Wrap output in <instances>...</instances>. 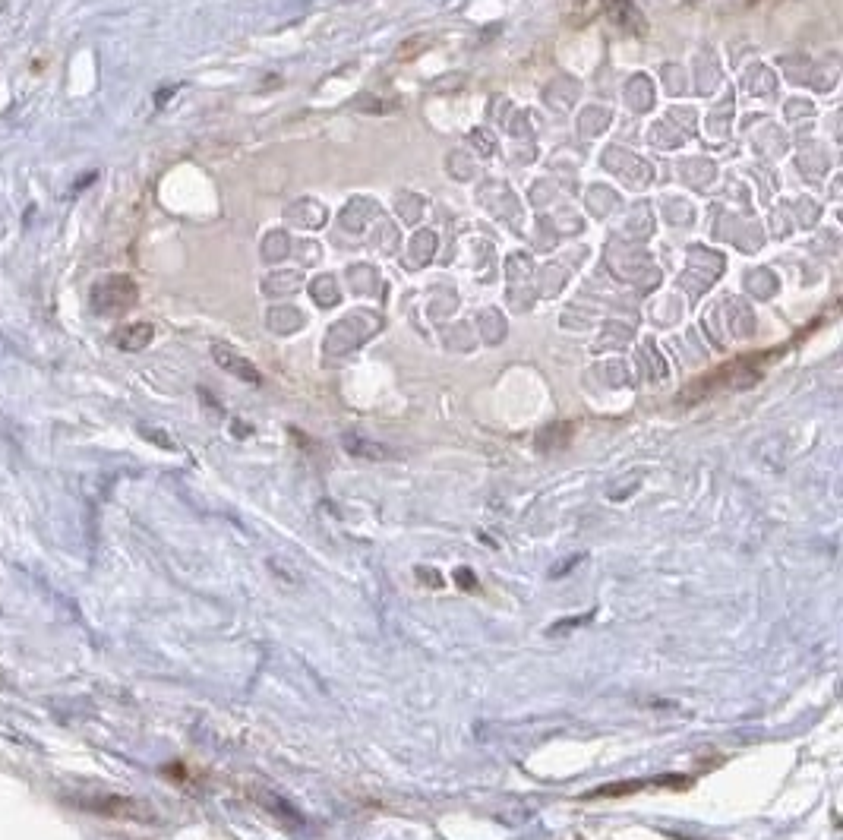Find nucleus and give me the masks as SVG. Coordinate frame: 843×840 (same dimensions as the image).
I'll return each mask as SVG.
<instances>
[{"instance_id":"f257e3e1","label":"nucleus","mask_w":843,"mask_h":840,"mask_svg":"<svg viewBox=\"0 0 843 840\" xmlns=\"http://www.w3.org/2000/svg\"><path fill=\"white\" fill-rule=\"evenodd\" d=\"M136 300H139V288L130 275H105V278H98V282L92 285L89 291V304L95 313H102V316H117V313H127L136 307Z\"/></svg>"},{"instance_id":"f03ea898","label":"nucleus","mask_w":843,"mask_h":840,"mask_svg":"<svg viewBox=\"0 0 843 840\" xmlns=\"http://www.w3.org/2000/svg\"><path fill=\"white\" fill-rule=\"evenodd\" d=\"M648 787L689 790V787H692V777H686V774H660V777H648V780H619V784H607V787H597V790L585 793V799H613V796H629V793L648 790Z\"/></svg>"},{"instance_id":"7ed1b4c3","label":"nucleus","mask_w":843,"mask_h":840,"mask_svg":"<svg viewBox=\"0 0 843 840\" xmlns=\"http://www.w3.org/2000/svg\"><path fill=\"white\" fill-rule=\"evenodd\" d=\"M212 357H215V364L222 370H228L231 376L244 379V383H250V386H263V373H259L247 357H240L234 348H228L225 342L212 345Z\"/></svg>"},{"instance_id":"20e7f679","label":"nucleus","mask_w":843,"mask_h":840,"mask_svg":"<svg viewBox=\"0 0 843 840\" xmlns=\"http://www.w3.org/2000/svg\"><path fill=\"white\" fill-rule=\"evenodd\" d=\"M89 809L111 815V818H139V822H152L155 812L146 803H136V799H120V796H108L98 799V803H89Z\"/></svg>"},{"instance_id":"39448f33","label":"nucleus","mask_w":843,"mask_h":840,"mask_svg":"<svg viewBox=\"0 0 843 840\" xmlns=\"http://www.w3.org/2000/svg\"><path fill=\"white\" fill-rule=\"evenodd\" d=\"M152 338H155L152 323H130V326L114 329L111 342H114L120 351H143V348L152 345Z\"/></svg>"},{"instance_id":"423d86ee","label":"nucleus","mask_w":843,"mask_h":840,"mask_svg":"<svg viewBox=\"0 0 843 840\" xmlns=\"http://www.w3.org/2000/svg\"><path fill=\"white\" fill-rule=\"evenodd\" d=\"M345 449L354 455V458H364V462H386V458H392V452L386 446H379V443H370V439H360L354 433L345 436Z\"/></svg>"},{"instance_id":"0eeeda50","label":"nucleus","mask_w":843,"mask_h":840,"mask_svg":"<svg viewBox=\"0 0 843 840\" xmlns=\"http://www.w3.org/2000/svg\"><path fill=\"white\" fill-rule=\"evenodd\" d=\"M256 799H259V803H263L266 809H272V812H278V818H285V822H288V818H291V822H300V815H297V809H294V806H288V803H285V799H278L275 793H269V790H263V793H256Z\"/></svg>"},{"instance_id":"6e6552de","label":"nucleus","mask_w":843,"mask_h":840,"mask_svg":"<svg viewBox=\"0 0 843 840\" xmlns=\"http://www.w3.org/2000/svg\"><path fill=\"white\" fill-rule=\"evenodd\" d=\"M281 323H288V326H285V332H294V329H300V323H304V316H300L297 310H272L269 326L278 332V329H281Z\"/></svg>"},{"instance_id":"1a4fd4ad","label":"nucleus","mask_w":843,"mask_h":840,"mask_svg":"<svg viewBox=\"0 0 843 840\" xmlns=\"http://www.w3.org/2000/svg\"><path fill=\"white\" fill-rule=\"evenodd\" d=\"M591 619H594V613H581V616H572V619H559V623H553V626H550V632H547V635H562V632L569 635V632H575L578 626L591 623Z\"/></svg>"},{"instance_id":"9d476101","label":"nucleus","mask_w":843,"mask_h":840,"mask_svg":"<svg viewBox=\"0 0 843 840\" xmlns=\"http://www.w3.org/2000/svg\"><path fill=\"white\" fill-rule=\"evenodd\" d=\"M414 575H417L427 588H443V575H439L436 569H430V566H417Z\"/></svg>"},{"instance_id":"9b49d317","label":"nucleus","mask_w":843,"mask_h":840,"mask_svg":"<svg viewBox=\"0 0 843 840\" xmlns=\"http://www.w3.org/2000/svg\"><path fill=\"white\" fill-rule=\"evenodd\" d=\"M329 288H332V278H319V282L313 285V291H323V294H319V304H323V307L335 304V294H329Z\"/></svg>"},{"instance_id":"f8f14e48","label":"nucleus","mask_w":843,"mask_h":840,"mask_svg":"<svg viewBox=\"0 0 843 840\" xmlns=\"http://www.w3.org/2000/svg\"><path fill=\"white\" fill-rule=\"evenodd\" d=\"M455 582L465 588V591H477V578H474L471 569H458V572H455Z\"/></svg>"},{"instance_id":"ddd939ff","label":"nucleus","mask_w":843,"mask_h":840,"mask_svg":"<svg viewBox=\"0 0 843 840\" xmlns=\"http://www.w3.org/2000/svg\"><path fill=\"white\" fill-rule=\"evenodd\" d=\"M581 559H585V556H581V553H578V556H569V559H562V566L550 569V575H553V578H559L562 572H572V569H575V566L581 563Z\"/></svg>"}]
</instances>
